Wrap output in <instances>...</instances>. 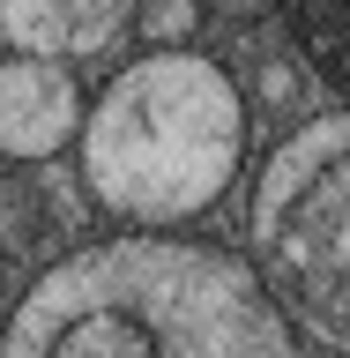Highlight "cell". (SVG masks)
I'll return each instance as SVG.
<instances>
[{"mask_svg": "<svg viewBox=\"0 0 350 358\" xmlns=\"http://www.w3.org/2000/svg\"><path fill=\"white\" fill-rule=\"evenodd\" d=\"M0 358H291V329L217 246L97 239L22 291Z\"/></svg>", "mask_w": 350, "mask_h": 358, "instance_id": "1", "label": "cell"}, {"mask_svg": "<svg viewBox=\"0 0 350 358\" xmlns=\"http://www.w3.org/2000/svg\"><path fill=\"white\" fill-rule=\"evenodd\" d=\"M82 187L127 224L217 209L246 164V97L201 52H142L82 105Z\"/></svg>", "mask_w": 350, "mask_h": 358, "instance_id": "2", "label": "cell"}, {"mask_svg": "<svg viewBox=\"0 0 350 358\" xmlns=\"http://www.w3.org/2000/svg\"><path fill=\"white\" fill-rule=\"evenodd\" d=\"M254 284L276 313L350 351V112L306 120L254 179Z\"/></svg>", "mask_w": 350, "mask_h": 358, "instance_id": "3", "label": "cell"}, {"mask_svg": "<svg viewBox=\"0 0 350 358\" xmlns=\"http://www.w3.org/2000/svg\"><path fill=\"white\" fill-rule=\"evenodd\" d=\"M82 127V83L67 75V60H0V157H38L67 150Z\"/></svg>", "mask_w": 350, "mask_h": 358, "instance_id": "4", "label": "cell"}, {"mask_svg": "<svg viewBox=\"0 0 350 358\" xmlns=\"http://www.w3.org/2000/svg\"><path fill=\"white\" fill-rule=\"evenodd\" d=\"M119 22H127V8H60V0H38V8H0V30L22 45V60L89 52V45H105Z\"/></svg>", "mask_w": 350, "mask_h": 358, "instance_id": "5", "label": "cell"}, {"mask_svg": "<svg viewBox=\"0 0 350 358\" xmlns=\"http://www.w3.org/2000/svg\"><path fill=\"white\" fill-rule=\"evenodd\" d=\"M291 30H298L306 67L350 105V0H335V8H298V15H291Z\"/></svg>", "mask_w": 350, "mask_h": 358, "instance_id": "6", "label": "cell"}, {"mask_svg": "<svg viewBox=\"0 0 350 358\" xmlns=\"http://www.w3.org/2000/svg\"><path fill=\"white\" fill-rule=\"evenodd\" d=\"M134 22L150 30L156 52H179V38H194V30H201V8H187V0H164V8H142Z\"/></svg>", "mask_w": 350, "mask_h": 358, "instance_id": "7", "label": "cell"}]
</instances>
